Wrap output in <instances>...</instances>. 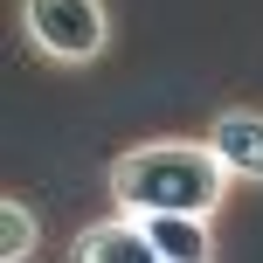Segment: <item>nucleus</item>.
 Instances as JSON below:
<instances>
[{"label":"nucleus","mask_w":263,"mask_h":263,"mask_svg":"<svg viewBox=\"0 0 263 263\" xmlns=\"http://www.w3.org/2000/svg\"><path fill=\"white\" fill-rule=\"evenodd\" d=\"M104 187L125 215H222L236 180L208 139H139L104 166Z\"/></svg>","instance_id":"1"},{"label":"nucleus","mask_w":263,"mask_h":263,"mask_svg":"<svg viewBox=\"0 0 263 263\" xmlns=\"http://www.w3.org/2000/svg\"><path fill=\"white\" fill-rule=\"evenodd\" d=\"M14 21H21V42L55 69H90L111 49V7L104 0H21Z\"/></svg>","instance_id":"2"},{"label":"nucleus","mask_w":263,"mask_h":263,"mask_svg":"<svg viewBox=\"0 0 263 263\" xmlns=\"http://www.w3.org/2000/svg\"><path fill=\"white\" fill-rule=\"evenodd\" d=\"M201 139L215 145V159L229 166V180H236V187H263V111H256V104L215 111Z\"/></svg>","instance_id":"3"},{"label":"nucleus","mask_w":263,"mask_h":263,"mask_svg":"<svg viewBox=\"0 0 263 263\" xmlns=\"http://www.w3.org/2000/svg\"><path fill=\"white\" fill-rule=\"evenodd\" d=\"M69 263H159L153 236H145L139 215H104V222H83L77 242H69Z\"/></svg>","instance_id":"4"},{"label":"nucleus","mask_w":263,"mask_h":263,"mask_svg":"<svg viewBox=\"0 0 263 263\" xmlns=\"http://www.w3.org/2000/svg\"><path fill=\"white\" fill-rule=\"evenodd\" d=\"M159 263H215V215H139Z\"/></svg>","instance_id":"5"},{"label":"nucleus","mask_w":263,"mask_h":263,"mask_svg":"<svg viewBox=\"0 0 263 263\" xmlns=\"http://www.w3.org/2000/svg\"><path fill=\"white\" fill-rule=\"evenodd\" d=\"M0 263H35V242H42V222H35V208H28L21 194H7L0 201Z\"/></svg>","instance_id":"6"}]
</instances>
